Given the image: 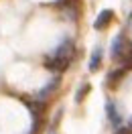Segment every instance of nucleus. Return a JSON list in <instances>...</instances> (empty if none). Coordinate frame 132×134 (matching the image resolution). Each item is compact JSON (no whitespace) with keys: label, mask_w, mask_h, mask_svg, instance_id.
<instances>
[{"label":"nucleus","mask_w":132,"mask_h":134,"mask_svg":"<svg viewBox=\"0 0 132 134\" xmlns=\"http://www.w3.org/2000/svg\"><path fill=\"white\" fill-rule=\"evenodd\" d=\"M124 73H126V69H116V71H112V73H110V75H108V85H110V87H116V85L120 83V79H124Z\"/></svg>","instance_id":"7"},{"label":"nucleus","mask_w":132,"mask_h":134,"mask_svg":"<svg viewBox=\"0 0 132 134\" xmlns=\"http://www.w3.org/2000/svg\"><path fill=\"white\" fill-rule=\"evenodd\" d=\"M75 0H57V4L59 6H69V4H73Z\"/></svg>","instance_id":"10"},{"label":"nucleus","mask_w":132,"mask_h":134,"mask_svg":"<svg viewBox=\"0 0 132 134\" xmlns=\"http://www.w3.org/2000/svg\"><path fill=\"white\" fill-rule=\"evenodd\" d=\"M112 18H114V10H110V8L102 10L98 14V18H96V23H94V29H96V31H104V29L112 23Z\"/></svg>","instance_id":"3"},{"label":"nucleus","mask_w":132,"mask_h":134,"mask_svg":"<svg viewBox=\"0 0 132 134\" xmlns=\"http://www.w3.org/2000/svg\"><path fill=\"white\" fill-rule=\"evenodd\" d=\"M73 51H75L73 43H71V41H63V43H61V45L57 47V49H55V55H65V57H73Z\"/></svg>","instance_id":"6"},{"label":"nucleus","mask_w":132,"mask_h":134,"mask_svg":"<svg viewBox=\"0 0 132 134\" xmlns=\"http://www.w3.org/2000/svg\"><path fill=\"white\" fill-rule=\"evenodd\" d=\"M106 114H108V120H110L114 126H120L122 116H120V112H118V108H116L114 102H108V104H106Z\"/></svg>","instance_id":"4"},{"label":"nucleus","mask_w":132,"mask_h":134,"mask_svg":"<svg viewBox=\"0 0 132 134\" xmlns=\"http://www.w3.org/2000/svg\"><path fill=\"white\" fill-rule=\"evenodd\" d=\"M69 65H71V57H65V55H53V57L45 59V67H47L49 71L63 73Z\"/></svg>","instance_id":"1"},{"label":"nucleus","mask_w":132,"mask_h":134,"mask_svg":"<svg viewBox=\"0 0 132 134\" xmlns=\"http://www.w3.org/2000/svg\"><path fill=\"white\" fill-rule=\"evenodd\" d=\"M126 51H128V41L124 39V35L116 37L112 43V57L114 59H124L126 57Z\"/></svg>","instance_id":"2"},{"label":"nucleus","mask_w":132,"mask_h":134,"mask_svg":"<svg viewBox=\"0 0 132 134\" xmlns=\"http://www.w3.org/2000/svg\"><path fill=\"white\" fill-rule=\"evenodd\" d=\"M90 92H91V85L90 83H83L81 87L77 90V93H75V102H83V98H85Z\"/></svg>","instance_id":"9"},{"label":"nucleus","mask_w":132,"mask_h":134,"mask_svg":"<svg viewBox=\"0 0 132 134\" xmlns=\"http://www.w3.org/2000/svg\"><path fill=\"white\" fill-rule=\"evenodd\" d=\"M116 134H130V130H128V128H118Z\"/></svg>","instance_id":"11"},{"label":"nucleus","mask_w":132,"mask_h":134,"mask_svg":"<svg viewBox=\"0 0 132 134\" xmlns=\"http://www.w3.org/2000/svg\"><path fill=\"white\" fill-rule=\"evenodd\" d=\"M59 83H61V77H53V79H51L49 83L45 85V87H43L41 92H39V100H45V98H47V96H51V93L55 92V90H57L59 87Z\"/></svg>","instance_id":"5"},{"label":"nucleus","mask_w":132,"mask_h":134,"mask_svg":"<svg viewBox=\"0 0 132 134\" xmlns=\"http://www.w3.org/2000/svg\"><path fill=\"white\" fill-rule=\"evenodd\" d=\"M100 63H102V49H96L94 51V55H91V59H90V71H98L100 69Z\"/></svg>","instance_id":"8"}]
</instances>
